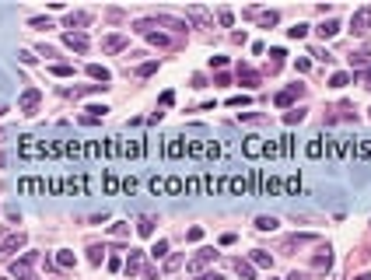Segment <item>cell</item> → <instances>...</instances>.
Wrapping results in <instances>:
<instances>
[{
	"instance_id": "1",
	"label": "cell",
	"mask_w": 371,
	"mask_h": 280,
	"mask_svg": "<svg viewBox=\"0 0 371 280\" xmlns=\"http://www.w3.org/2000/svg\"><path fill=\"white\" fill-rule=\"evenodd\" d=\"M35 259H39V252H28V256H21L14 266H11V273L18 280H39L35 273H32V266H35Z\"/></svg>"
},
{
	"instance_id": "2",
	"label": "cell",
	"mask_w": 371,
	"mask_h": 280,
	"mask_svg": "<svg viewBox=\"0 0 371 280\" xmlns=\"http://www.w3.org/2000/svg\"><path fill=\"white\" fill-rule=\"evenodd\" d=\"M39 102H42V91H39V88H25V95H21V102H18V112H21V116H35Z\"/></svg>"
},
{
	"instance_id": "3",
	"label": "cell",
	"mask_w": 371,
	"mask_h": 280,
	"mask_svg": "<svg viewBox=\"0 0 371 280\" xmlns=\"http://www.w3.org/2000/svg\"><path fill=\"white\" fill-rule=\"evenodd\" d=\"M242 154H245V158H263V154H266V140L256 137V133L245 137V140H242Z\"/></svg>"
},
{
	"instance_id": "4",
	"label": "cell",
	"mask_w": 371,
	"mask_h": 280,
	"mask_svg": "<svg viewBox=\"0 0 371 280\" xmlns=\"http://www.w3.org/2000/svg\"><path fill=\"white\" fill-rule=\"evenodd\" d=\"M25 245V231H14V235H7L4 242H0V259H7V256H14L18 249Z\"/></svg>"
},
{
	"instance_id": "5",
	"label": "cell",
	"mask_w": 371,
	"mask_h": 280,
	"mask_svg": "<svg viewBox=\"0 0 371 280\" xmlns=\"http://www.w3.org/2000/svg\"><path fill=\"white\" fill-rule=\"evenodd\" d=\"M301 95H305V84H291V88H284V91L273 98V105H277V109H287V105H291L294 98H301Z\"/></svg>"
},
{
	"instance_id": "6",
	"label": "cell",
	"mask_w": 371,
	"mask_h": 280,
	"mask_svg": "<svg viewBox=\"0 0 371 280\" xmlns=\"http://www.w3.org/2000/svg\"><path fill=\"white\" fill-rule=\"evenodd\" d=\"M214 259H217V252H214V249H200V252L186 263V270H189V273H196V270H203V266H207V263H214Z\"/></svg>"
},
{
	"instance_id": "7",
	"label": "cell",
	"mask_w": 371,
	"mask_h": 280,
	"mask_svg": "<svg viewBox=\"0 0 371 280\" xmlns=\"http://www.w3.org/2000/svg\"><path fill=\"white\" fill-rule=\"evenodd\" d=\"M63 42H67L74 53H88V35H84V32H67Z\"/></svg>"
},
{
	"instance_id": "8",
	"label": "cell",
	"mask_w": 371,
	"mask_h": 280,
	"mask_svg": "<svg viewBox=\"0 0 371 280\" xmlns=\"http://www.w3.org/2000/svg\"><path fill=\"white\" fill-rule=\"evenodd\" d=\"M126 42H130L126 35H105L102 39V49L105 53H119V49H126Z\"/></svg>"
},
{
	"instance_id": "9",
	"label": "cell",
	"mask_w": 371,
	"mask_h": 280,
	"mask_svg": "<svg viewBox=\"0 0 371 280\" xmlns=\"http://www.w3.org/2000/svg\"><path fill=\"white\" fill-rule=\"evenodd\" d=\"M238 81H242L245 88H259V81H263V77H259L252 67H238Z\"/></svg>"
},
{
	"instance_id": "10",
	"label": "cell",
	"mask_w": 371,
	"mask_h": 280,
	"mask_svg": "<svg viewBox=\"0 0 371 280\" xmlns=\"http://www.w3.org/2000/svg\"><path fill=\"white\" fill-rule=\"evenodd\" d=\"M350 151H354V158H371V137L350 140Z\"/></svg>"
},
{
	"instance_id": "11",
	"label": "cell",
	"mask_w": 371,
	"mask_h": 280,
	"mask_svg": "<svg viewBox=\"0 0 371 280\" xmlns=\"http://www.w3.org/2000/svg\"><path fill=\"white\" fill-rule=\"evenodd\" d=\"M312 263H315V270H329V266H333V252H329V245H326V249H319Z\"/></svg>"
},
{
	"instance_id": "12",
	"label": "cell",
	"mask_w": 371,
	"mask_h": 280,
	"mask_svg": "<svg viewBox=\"0 0 371 280\" xmlns=\"http://www.w3.org/2000/svg\"><path fill=\"white\" fill-rule=\"evenodd\" d=\"M119 151L130 154V158H140L144 154V140H126V144H119Z\"/></svg>"
},
{
	"instance_id": "13",
	"label": "cell",
	"mask_w": 371,
	"mask_h": 280,
	"mask_svg": "<svg viewBox=\"0 0 371 280\" xmlns=\"http://www.w3.org/2000/svg\"><path fill=\"white\" fill-rule=\"evenodd\" d=\"M235 270H238V277H242V280H256V270H252L249 259H235Z\"/></svg>"
},
{
	"instance_id": "14",
	"label": "cell",
	"mask_w": 371,
	"mask_h": 280,
	"mask_svg": "<svg viewBox=\"0 0 371 280\" xmlns=\"http://www.w3.org/2000/svg\"><path fill=\"white\" fill-rule=\"evenodd\" d=\"M88 21H91V18H88L84 11H77V14H67V28H74V32H81Z\"/></svg>"
},
{
	"instance_id": "15",
	"label": "cell",
	"mask_w": 371,
	"mask_h": 280,
	"mask_svg": "<svg viewBox=\"0 0 371 280\" xmlns=\"http://www.w3.org/2000/svg\"><path fill=\"white\" fill-rule=\"evenodd\" d=\"M165 154H168V158H182V154H186V140H168V144H165Z\"/></svg>"
},
{
	"instance_id": "16",
	"label": "cell",
	"mask_w": 371,
	"mask_h": 280,
	"mask_svg": "<svg viewBox=\"0 0 371 280\" xmlns=\"http://www.w3.org/2000/svg\"><path fill=\"white\" fill-rule=\"evenodd\" d=\"M140 259H144V256H140V249H130V256H126V273H130V277L140 270Z\"/></svg>"
},
{
	"instance_id": "17",
	"label": "cell",
	"mask_w": 371,
	"mask_h": 280,
	"mask_svg": "<svg viewBox=\"0 0 371 280\" xmlns=\"http://www.w3.org/2000/svg\"><path fill=\"white\" fill-rule=\"evenodd\" d=\"M88 74H91L95 81H102L105 88H109V81H112V74H109V70H105V67H98V63H91V67H88Z\"/></svg>"
},
{
	"instance_id": "18",
	"label": "cell",
	"mask_w": 371,
	"mask_h": 280,
	"mask_svg": "<svg viewBox=\"0 0 371 280\" xmlns=\"http://www.w3.org/2000/svg\"><path fill=\"white\" fill-rule=\"evenodd\" d=\"M336 32H340V21H333V18H329V21H322V25H319V35H322V39H333V35H336Z\"/></svg>"
},
{
	"instance_id": "19",
	"label": "cell",
	"mask_w": 371,
	"mask_h": 280,
	"mask_svg": "<svg viewBox=\"0 0 371 280\" xmlns=\"http://www.w3.org/2000/svg\"><path fill=\"white\" fill-rule=\"evenodd\" d=\"M182 189H186V182H182V179H165V193H168V196H179Z\"/></svg>"
},
{
	"instance_id": "20",
	"label": "cell",
	"mask_w": 371,
	"mask_h": 280,
	"mask_svg": "<svg viewBox=\"0 0 371 280\" xmlns=\"http://www.w3.org/2000/svg\"><path fill=\"white\" fill-rule=\"evenodd\" d=\"M249 263H252V266H273V259H270V252H263V249H256Z\"/></svg>"
},
{
	"instance_id": "21",
	"label": "cell",
	"mask_w": 371,
	"mask_h": 280,
	"mask_svg": "<svg viewBox=\"0 0 371 280\" xmlns=\"http://www.w3.org/2000/svg\"><path fill=\"white\" fill-rule=\"evenodd\" d=\"M256 228L259 231H277V217H266L263 214V217H256Z\"/></svg>"
},
{
	"instance_id": "22",
	"label": "cell",
	"mask_w": 371,
	"mask_h": 280,
	"mask_svg": "<svg viewBox=\"0 0 371 280\" xmlns=\"http://www.w3.org/2000/svg\"><path fill=\"white\" fill-rule=\"evenodd\" d=\"M137 231H140L144 238H147V235H154V217H140V221H137Z\"/></svg>"
},
{
	"instance_id": "23",
	"label": "cell",
	"mask_w": 371,
	"mask_h": 280,
	"mask_svg": "<svg viewBox=\"0 0 371 280\" xmlns=\"http://www.w3.org/2000/svg\"><path fill=\"white\" fill-rule=\"evenodd\" d=\"M322 154H326V144L322 140H312L308 144V158H322Z\"/></svg>"
},
{
	"instance_id": "24",
	"label": "cell",
	"mask_w": 371,
	"mask_h": 280,
	"mask_svg": "<svg viewBox=\"0 0 371 280\" xmlns=\"http://www.w3.org/2000/svg\"><path fill=\"white\" fill-rule=\"evenodd\" d=\"M203 154H207V158H221V144H217V140H207Z\"/></svg>"
},
{
	"instance_id": "25",
	"label": "cell",
	"mask_w": 371,
	"mask_h": 280,
	"mask_svg": "<svg viewBox=\"0 0 371 280\" xmlns=\"http://www.w3.org/2000/svg\"><path fill=\"white\" fill-rule=\"evenodd\" d=\"M165 252H168V242H165V238H161V242H154V245H151V256H154V259H161V256H165Z\"/></svg>"
},
{
	"instance_id": "26",
	"label": "cell",
	"mask_w": 371,
	"mask_h": 280,
	"mask_svg": "<svg viewBox=\"0 0 371 280\" xmlns=\"http://www.w3.org/2000/svg\"><path fill=\"white\" fill-rule=\"evenodd\" d=\"M270 56H273L270 60V74H273V70H280V63H284V49H273Z\"/></svg>"
},
{
	"instance_id": "27",
	"label": "cell",
	"mask_w": 371,
	"mask_h": 280,
	"mask_svg": "<svg viewBox=\"0 0 371 280\" xmlns=\"http://www.w3.org/2000/svg\"><path fill=\"white\" fill-rule=\"evenodd\" d=\"M284 119H287V126H294V123H301V119H305V109H291Z\"/></svg>"
},
{
	"instance_id": "28",
	"label": "cell",
	"mask_w": 371,
	"mask_h": 280,
	"mask_svg": "<svg viewBox=\"0 0 371 280\" xmlns=\"http://www.w3.org/2000/svg\"><path fill=\"white\" fill-rule=\"evenodd\" d=\"M329 84H333V88H347V84H350V74H333Z\"/></svg>"
},
{
	"instance_id": "29",
	"label": "cell",
	"mask_w": 371,
	"mask_h": 280,
	"mask_svg": "<svg viewBox=\"0 0 371 280\" xmlns=\"http://www.w3.org/2000/svg\"><path fill=\"white\" fill-rule=\"evenodd\" d=\"M266 154H270V158H280V154H284V151H280V140H266Z\"/></svg>"
},
{
	"instance_id": "30",
	"label": "cell",
	"mask_w": 371,
	"mask_h": 280,
	"mask_svg": "<svg viewBox=\"0 0 371 280\" xmlns=\"http://www.w3.org/2000/svg\"><path fill=\"white\" fill-rule=\"evenodd\" d=\"M144 35H147L154 46H168V35H161V32H144Z\"/></svg>"
},
{
	"instance_id": "31",
	"label": "cell",
	"mask_w": 371,
	"mask_h": 280,
	"mask_svg": "<svg viewBox=\"0 0 371 280\" xmlns=\"http://www.w3.org/2000/svg\"><path fill=\"white\" fill-rule=\"evenodd\" d=\"M287 35H291V39H305V35H308V25H294V28H287Z\"/></svg>"
},
{
	"instance_id": "32",
	"label": "cell",
	"mask_w": 371,
	"mask_h": 280,
	"mask_svg": "<svg viewBox=\"0 0 371 280\" xmlns=\"http://www.w3.org/2000/svg\"><path fill=\"white\" fill-rule=\"evenodd\" d=\"M53 74H56V77H70V74H74V67H70V63H56V67H53Z\"/></svg>"
},
{
	"instance_id": "33",
	"label": "cell",
	"mask_w": 371,
	"mask_h": 280,
	"mask_svg": "<svg viewBox=\"0 0 371 280\" xmlns=\"http://www.w3.org/2000/svg\"><path fill=\"white\" fill-rule=\"evenodd\" d=\"M105 193H119V179L116 175H105Z\"/></svg>"
},
{
	"instance_id": "34",
	"label": "cell",
	"mask_w": 371,
	"mask_h": 280,
	"mask_svg": "<svg viewBox=\"0 0 371 280\" xmlns=\"http://www.w3.org/2000/svg\"><path fill=\"white\" fill-rule=\"evenodd\" d=\"M119 189H123L126 196H130V193H137V179H123V182H119Z\"/></svg>"
},
{
	"instance_id": "35",
	"label": "cell",
	"mask_w": 371,
	"mask_h": 280,
	"mask_svg": "<svg viewBox=\"0 0 371 280\" xmlns=\"http://www.w3.org/2000/svg\"><path fill=\"white\" fill-rule=\"evenodd\" d=\"M147 186H151V193H154V196H161V193H165V179H151Z\"/></svg>"
},
{
	"instance_id": "36",
	"label": "cell",
	"mask_w": 371,
	"mask_h": 280,
	"mask_svg": "<svg viewBox=\"0 0 371 280\" xmlns=\"http://www.w3.org/2000/svg\"><path fill=\"white\" fill-rule=\"evenodd\" d=\"M217 21H221V25H231V11H228V7L217 11Z\"/></svg>"
},
{
	"instance_id": "37",
	"label": "cell",
	"mask_w": 371,
	"mask_h": 280,
	"mask_svg": "<svg viewBox=\"0 0 371 280\" xmlns=\"http://www.w3.org/2000/svg\"><path fill=\"white\" fill-rule=\"evenodd\" d=\"M32 28H53L49 18H32Z\"/></svg>"
},
{
	"instance_id": "38",
	"label": "cell",
	"mask_w": 371,
	"mask_h": 280,
	"mask_svg": "<svg viewBox=\"0 0 371 280\" xmlns=\"http://www.w3.org/2000/svg\"><path fill=\"white\" fill-rule=\"evenodd\" d=\"M60 266H74V252H60Z\"/></svg>"
},
{
	"instance_id": "39",
	"label": "cell",
	"mask_w": 371,
	"mask_h": 280,
	"mask_svg": "<svg viewBox=\"0 0 371 280\" xmlns=\"http://www.w3.org/2000/svg\"><path fill=\"white\" fill-rule=\"evenodd\" d=\"M200 189V179H186V193H196Z\"/></svg>"
},
{
	"instance_id": "40",
	"label": "cell",
	"mask_w": 371,
	"mask_h": 280,
	"mask_svg": "<svg viewBox=\"0 0 371 280\" xmlns=\"http://www.w3.org/2000/svg\"><path fill=\"white\" fill-rule=\"evenodd\" d=\"M361 81H368V88H371V67H368V70H361Z\"/></svg>"
},
{
	"instance_id": "41",
	"label": "cell",
	"mask_w": 371,
	"mask_h": 280,
	"mask_svg": "<svg viewBox=\"0 0 371 280\" xmlns=\"http://www.w3.org/2000/svg\"><path fill=\"white\" fill-rule=\"evenodd\" d=\"M196 280H221L217 273H203V277H196Z\"/></svg>"
},
{
	"instance_id": "42",
	"label": "cell",
	"mask_w": 371,
	"mask_h": 280,
	"mask_svg": "<svg viewBox=\"0 0 371 280\" xmlns=\"http://www.w3.org/2000/svg\"><path fill=\"white\" fill-rule=\"evenodd\" d=\"M287 280H308V277H305V273H291Z\"/></svg>"
},
{
	"instance_id": "43",
	"label": "cell",
	"mask_w": 371,
	"mask_h": 280,
	"mask_svg": "<svg viewBox=\"0 0 371 280\" xmlns=\"http://www.w3.org/2000/svg\"><path fill=\"white\" fill-rule=\"evenodd\" d=\"M4 112H7V105H0V116H4Z\"/></svg>"
}]
</instances>
